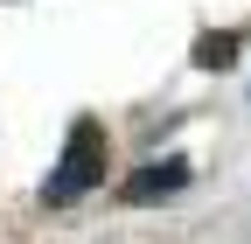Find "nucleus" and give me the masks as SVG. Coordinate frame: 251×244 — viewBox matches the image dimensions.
Masks as SVG:
<instances>
[{
	"instance_id": "2",
	"label": "nucleus",
	"mask_w": 251,
	"mask_h": 244,
	"mask_svg": "<svg viewBox=\"0 0 251 244\" xmlns=\"http://www.w3.org/2000/svg\"><path fill=\"white\" fill-rule=\"evenodd\" d=\"M181 189H188V161H181V154H153V161H140L133 174L119 181V202L147 209V202H168V195H181Z\"/></svg>"
},
{
	"instance_id": "1",
	"label": "nucleus",
	"mask_w": 251,
	"mask_h": 244,
	"mask_svg": "<svg viewBox=\"0 0 251 244\" xmlns=\"http://www.w3.org/2000/svg\"><path fill=\"white\" fill-rule=\"evenodd\" d=\"M105 168H112V146H105V126L98 119H77L70 126V140H63V154H56V168H49V181H42V202L49 209H70L77 195H91L105 181Z\"/></svg>"
},
{
	"instance_id": "3",
	"label": "nucleus",
	"mask_w": 251,
	"mask_h": 244,
	"mask_svg": "<svg viewBox=\"0 0 251 244\" xmlns=\"http://www.w3.org/2000/svg\"><path fill=\"white\" fill-rule=\"evenodd\" d=\"M237 49H244V35H196V70H230L237 63Z\"/></svg>"
}]
</instances>
